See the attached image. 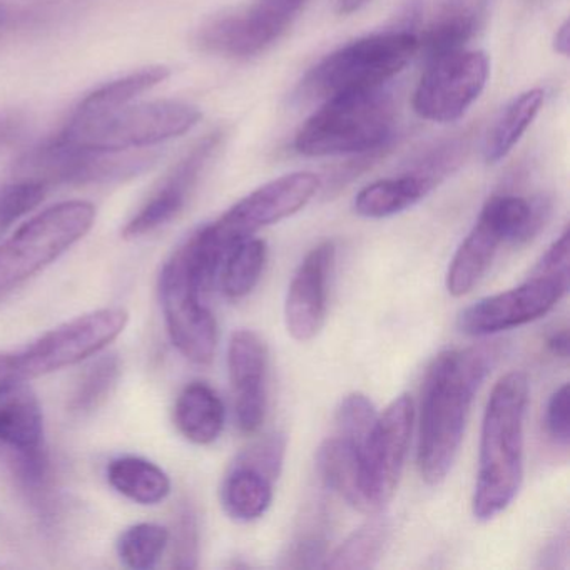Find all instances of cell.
<instances>
[{
  "instance_id": "35",
  "label": "cell",
  "mask_w": 570,
  "mask_h": 570,
  "mask_svg": "<svg viewBox=\"0 0 570 570\" xmlns=\"http://www.w3.org/2000/svg\"><path fill=\"white\" fill-rule=\"evenodd\" d=\"M569 396V383H563L550 395L546 409L547 435L562 449H569L570 442Z\"/></svg>"
},
{
  "instance_id": "20",
  "label": "cell",
  "mask_w": 570,
  "mask_h": 570,
  "mask_svg": "<svg viewBox=\"0 0 570 570\" xmlns=\"http://www.w3.org/2000/svg\"><path fill=\"white\" fill-rule=\"evenodd\" d=\"M225 405L218 393L203 382L183 389L175 405L179 433L195 445H212L225 429Z\"/></svg>"
},
{
  "instance_id": "28",
  "label": "cell",
  "mask_w": 570,
  "mask_h": 570,
  "mask_svg": "<svg viewBox=\"0 0 570 570\" xmlns=\"http://www.w3.org/2000/svg\"><path fill=\"white\" fill-rule=\"evenodd\" d=\"M389 539V522L382 517L370 520L352 533L332 556L326 557V569H370L379 562Z\"/></svg>"
},
{
  "instance_id": "27",
  "label": "cell",
  "mask_w": 570,
  "mask_h": 570,
  "mask_svg": "<svg viewBox=\"0 0 570 570\" xmlns=\"http://www.w3.org/2000/svg\"><path fill=\"white\" fill-rule=\"evenodd\" d=\"M266 258L268 249L263 239L249 238L235 246L219 269L225 295L232 299L248 296L262 279Z\"/></svg>"
},
{
  "instance_id": "19",
  "label": "cell",
  "mask_w": 570,
  "mask_h": 570,
  "mask_svg": "<svg viewBox=\"0 0 570 570\" xmlns=\"http://www.w3.org/2000/svg\"><path fill=\"white\" fill-rule=\"evenodd\" d=\"M316 469L323 483L353 509L373 513L363 490L362 460L355 443L340 435L325 440L316 452Z\"/></svg>"
},
{
  "instance_id": "39",
  "label": "cell",
  "mask_w": 570,
  "mask_h": 570,
  "mask_svg": "<svg viewBox=\"0 0 570 570\" xmlns=\"http://www.w3.org/2000/svg\"><path fill=\"white\" fill-rule=\"evenodd\" d=\"M547 348H549V352L556 355L557 358H569V330L562 328L552 333V335L547 338Z\"/></svg>"
},
{
  "instance_id": "31",
  "label": "cell",
  "mask_w": 570,
  "mask_h": 570,
  "mask_svg": "<svg viewBox=\"0 0 570 570\" xmlns=\"http://www.w3.org/2000/svg\"><path fill=\"white\" fill-rule=\"evenodd\" d=\"M49 188L31 178H18L0 188V233L45 202Z\"/></svg>"
},
{
  "instance_id": "1",
  "label": "cell",
  "mask_w": 570,
  "mask_h": 570,
  "mask_svg": "<svg viewBox=\"0 0 570 570\" xmlns=\"http://www.w3.org/2000/svg\"><path fill=\"white\" fill-rule=\"evenodd\" d=\"M490 366L492 353L483 348L449 350L430 365L422 386L416 450L420 475L429 485H439L452 470L470 406Z\"/></svg>"
},
{
  "instance_id": "25",
  "label": "cell",
  "mask_w": 570,
  "mask_h": 570,
  "mask_svg": "<svg viewBox=\"0 0 570 570\" xmlns=\"http://www.w3.org/2000/svg\"><path fill=\"white\" fill-rule=\"evenodd\" d=\"M169 75L171 72L168 68L156 66V68H146L142 71L125 76V78L116 79V81L108 82V85L89 92L79 102L72 115H98V112L112 111V109L131 105L132 99L161 85L169 78Z\"/></svg>"
},
{
  "instance_id": "34",
  "label": "cell",
  "mask_w": 570,
  "mask_h": 570,
  "mask_svg": "<svg viewBox=\"0 0 570 570\" xmlns=\"http://www.w3.org/2000/svg\"><path fill=\"white\" fill-rule=\"evenodd\" d=\"M286 439L282 433H273L263 440L253 443L248 449L243 450L236 460L255 466L259 472L276 480L282 473L283 462H285Z\"/></svg>"
},
{
  "instance_id": "30",
  "label": "cell",
  "mask_w": 570,
  "mask_h": 570,
  "mask_svg": "<svg viewBox=\"0 0 570 570\" xmlns=\"http://www.w3.org/2000/svg\"><path fill=\"white\" fill-rule=\"evenodd\" d=\"M121 375V360L116 355L102 356L98 362L92 363L72 393V412L91 413L102 405L111 395Z\"/></svg>"
},
{
  "instance_id": "7",
  "label": "cell",
  "mask_w": 570,
  "mask_h": 570,
  "mask_svg": "<svg viewBox=\"0 0 570 570\" xmlns=\"http://www.w3.org/2000/svg\"><path fill=\"white\" fill-rule=\"evenodd\" d=\"M419 52L412 32H380L356 39L326 56L303 82L306 95L330 99L346 92L375 91L395 78Z\"/></svg>"
},
{
  "instance_id": "38",
  "label": "cell",
  "mask_w": 570,
  "mask_h": 570,
  "mask_svg": "<svg viewBox=\"0 0 570 570\" xmlns=\"http://www.w3.org/2000/svg\"><path fill=\"white\" fill-rule=\"evenodd\" d=\"M21 135V122L12 116H0V149L8 148Z\"/></svg>"
},
{
  "instance_id": "36",
  "label": "cell",
  "mask_w": 570,
  "mask_h": 570,
  "mask_svg": "<svg viewBox=\"0 0 570 570\" xmlns=\"http://www.w3.org/2000/svg\"><path fill=\"white\" fill-rule=\"evenodd\" d=\"M198 566V525L195 513L185 510L178 523L176 535L175 567L178 569H195Z\"/></svg>"
},
{
  "instance_id": "23",
  "label": "cell",
  "mask_w": 570,
  "mask_h": 570,
  "mask_svg": "<svg viewBox=\"0 0 570 570\" xmlns=\"http://www.w3.org/2000/svg\"><path fill=\"white\" fill-rule=\"evenodd\" d=\"M106 475L119 495L139 505H158L171 492L168 473L142 456L126 455L112 460Z\"/></svg>"
},
{
  "instance_id": "8",
  "label": "cell",
  "mask_w": 570,
  "mask_h": 570,
  "mask_svg": "<svg viewBox=\"0 0 570 570\" xmlns=\"http://www.w3.org/2000/svg\"><path fill=\"white\" fill-rule=\"evenodd\" d=\"M128 322L126 309L102 308L62 323L26 348L0 353V382H29L98 355Z\"/></svg>"
},
{
  "instance_id": "26",
  "label": "cell",
  "mask_w": 570,
  "mask_h": 570,
  "mask_svg": "<svg viewBox=\"0 0 570 570\" xmlns=\"http://www.w3.org/2000/svg\"><path fill=\"white\" fill-rule=\"evenodd\" d=\"M476 31V14L463 4H452L436 16L435 21L419 38V51L425 52L426 61L465 49Z\"/></svg>"
},
{
  "instance_id": "14",
  "label": "cell",
  "mask_w": 570,
  "mask_h": 570,
  "mask_svg": "<svg viewBox=\"0 0 570 570\" xmlns=\"http://www.w3.org/2000/svg\"><path fill=\"white\" fill-rule=\"evenodd\" d=\"M222 135L213 132L202 139L171 171L163 179L161 185L151 193L139 212L129 219L125 228L126 238H139L149 235L178 218L179 213L188 205L189 196L195 191L206 165L218 149Z\"/></svg>"
},
{
  "instance_id": "10",
  "label": "cell",
  "mask_w": 570,
  "mask_h": 570,
  "mask_svg": "<svg viewBox=\"0 0 570 570\" xmlns=\"http://www.w3.org/2000/svg\"><path fill=\"white\" fill-rule=\"evenodd\" d=\"M206 292L185 242L163 266L159 296L173 345L196 365L212 363L218 346V323L206 306Z\"/></svg>"
},
{
  "instance_id": "29",
  "label": "cell",
  "mask_w": 570,
  "mask_h": 570,
  "mask_svg": "<svg viewBox=\"0 0 570 570\" xmlns=\"http://www.w3.org/2000/svg\"><path fill=\"white\" fill-rule=\"evenodd\" d=\"M169 543V532L159 523L128 527L116 542L119 560L129 569L149 570L158 566Z\"/></svg>"
},
{
  "instance_id": "15",
  "label": "cell",
  "mask_w": 570,
  "mask_h": 570,
  "mask_svg": "<svg viewBox=\"0 0 570 570\" xmlns=\"http://www.w3.org/2000/svg\"><path fill=\"white\" fill-rule=\"evenodd\" d=\"M335 255V243H320L293 275L286 295L285 322L296 342L315 338L325 323L328 282Z\"/></svg>"
},
{
  "instance_id": "4",
  "label": "cell",
  "mask_w": 570,
  "mask_h": 570,
  "mask_svg": "<svg viewBox=\"0 0 570 570\" xmlns=\"http://www.w3.org/2000/svg\"><path fill=\"white\" fill-rule=\"evenodd\" d=\"M395 109L382 89L346 92L325 99L295 138L299 155L309 158L366 155L392 138Z\"/></svg>"
},
{
  "instance_id": "41",
  "label": "cell",
  "mask_w": 570,
  "mask_h": 570,
  "mask_svg": "<svg viewBox=\"0 0 570 570\" xmlns=\"http://www.w3.org/2000/svg\"><path fill=\"white\" fill-rule=\"evenodd\" d=\"M368 2L370 0H338V12L342 16H350L353 12L360 11Z\"/></svg>"
},
{
  "instance_id": "5",
  "label": "cell",
  "mask_w": 570,
  "mask_h": 570,
  "mask_svg": "<svg viewBox=\"0 0 570 570\" xmlns=\"http://www.w3.org/2000/svg\"><path fill=\"white\" fill-rule=\"evenodd\" d=\"M199 119L202 111L188 102H142L98 115H72L58 136L86 151L126 153L186 135Z\"/></svg>"
},
{
  "instance_id": "16",
  "label": "cell",
  "mask_w": 570,
  "mask_h": 570,
  "mask_svg": "<svg viewBox=\"0 0 570 570\" xmlns=\"http://www.w3.org/2000/svg\"><path fill=\"white\" fill-rule=\"evenodd\" d=\"M228 373L235 396V415L243 433H255L265 422L268 348L249 330L232 335L228 345Z\"/></svg>"
},
{
  "instance_id": "21",
  "label": "cell",
  "mask_w": 570,
  "mask_h": 570,
  "mask_svg": "<svg viewBox=\"0 0 570 570\" xmlns=\"http://www.w3.org/2000/svg\"><path fill=\"white\" fill-rule=\"evenodd\" d=\"M436 179L432 175L413 173L399 178L380 179L365 186L355 198L356 215L370 219L390 218L422 202L433 188Z\"/></svg>"
},
{
  "instance_id": "3",
  "label": "cell",
  "mask_w": 570,
  "mask_h": 570,
  "mask_svg": "<svg viewBox=\"0 0 570 570\" xmlns=\"http://www.w3.org/2000/svg\"><path fill=\"white\" fill-rule=\"evenodd\" d=\"M318 189L320 178L313 173L279 176L239 199L218 222L198 229L188 239L203 279L213 286L235 246L305 208Z\"/></svg>"
},
{
  "instance_id": "2",
  "label": "cell",
  "mask_w": 570,
  "mask_h": 570,
  "mask_svg": "<svg viewBox=\"0 0 570 570\" xmlns=\"http://www.w3.org/2000/svg\"><path fill=\"white\" fill-rule=\"evenodd\" d=\"M529 379L510 372L493 386L483 413L473 517L489 522L515 499L523 480V422Z\"/></svg>"
},
{
  "instance_id": "37",
  "label": "cell",
  "mask_w": 570,
  "mask_h": 570,
  "mask_svg": "<svg viewBox=\"0 0 570 570\" xmlns=\"http://www.w3.org/2000/svg\"><path fill=\"white\" fill-rule=\"evenodd\" d=\"M326 540L320 533H305L289 547L286 567H323L326 560Z\"/></svg>"
},
{
  "instance_id": "32",
  "label": "cell",
  "mask_w": 570,
  "mask_h": 570,
  "mask_svg": "<svg viewBox=\"0 0 570 570\" xmlns=\"http://www.w3.org/2000/svg\"><path fill=\"white\" fill-rule=\"evenodd\" d=\"M12 469L21 489L36 505H42L49 492L51 462L46 446L31 450H12Z\"/></svg>"
},
{
  "instance_id": "18",
  "label": "cell",
  "mask_w": 570,
  "mask_h": 570,
  "mask_svg": "<svg viewBox=\"0 0 570 570\" xmlns=\"http://www.w3.org/2000/svg\"><path fill=\"white\" fill-rule=\"evenodd\" d=\"M0 442L11 450L45 446V413L28 382H0Z\"/></svg>"
},
{
  "instance_id": "42",
  "label": "cell",
  "mask_w": 570,
  "mask_h": 570,
  "mask_svg": "<svg viewBox=\"0 0 570 570\" xmlns=\"http://www.w3.org/2000/svg\"><path fill=\"white\" fill-rule=\"evenodd\" d=\"M9 18H11V14H9V9L6 8L4 4H0V28L8 24Z\"/></svg>"
},
{
  "instance_id": "22",
  "label": "cell",
  "mask_w": 570,
  "mask_h": 570,
  "mask_svg": "<svg viewBox=\"0 0 570 570\" xmlns=\"http://www.w3.org/2000/svg\"><path fill=\"white\" fill-rule=\"evenodd\" d=\"M273 483L275 480L255 466L235 459L223 480V509L238 522L262 519L273 502Z\"/></svg>"
},
{
  "instance_id": "13",
  "label": "cell",
  "mask_w": 570,
  "mask_h": 570,
  "mask_svg": "<svg viewBox=\"0 0 570 570\" xmlns=\"http://www.w3.org/2000/svg\"><path fill=\"white\" fill-rule=\"evenodd\" d=\"M306 0H255L243 11L206 24L198 36L205 51L253 58L275 45L302 12Z\"/></svg>"
},
{
  "instance_id": "33",
  "label": "cell",
  "mask_w": 570,
  "mask_h": 570,
  "mask_svg": "<svg viewBox=\"0 0 570 570\" xmlns=\"http://www.w3.org/2000/svg\"><path fill=\"white\" fill-rule=\"evenodd\" d=\"M376 419H379V413L368 396L363 393L346 395L336 410V435L355 443L360 450L366 436L372 432Z\"/></svg>"
},
{
  "instance_id": "6",
  "label": "cell",
  "mask_w": 570,
  "mask_h": 570,
  "mask_svg": "<svg viewBox=\"0 0 570 570\" xmlns=\"http://www.w3.org/2000/svg\"><path fill=\"white\" fill-rule=\"evenodd\" d=\"M569 249L566 229L522 285L466 306L456 322L460 332L470 336L495 335L546 316L569 292Z\"/></svg>"
},
{
  "instance_id": "17",
  "label": "cell",
  "mask_w": 570,
  "mask_h": 570,
  "mask_svg": "<svg viewBox=\"0 0 570 570\" xmlns=\"http://www.w3.org/2000/svg\"><path fill=\"white\" fill-rule=\"evenodd\" d=\"M503 243H507V236L502 223L497 218L492 206L485 203L475 225L450 262L446 273V289L450 295L460 298L472 292L492 265Z\"/></svg>"
},
{
  "instance_id": "12",
  "label": "cell",
  "mask_w": 570,
  "mask_h": 570,
  "mask_svg": "<svg viewBox=\"0 0 570 570\" xmlns=\"http://www.w3.org/2000/svg\"><path fill=\"white\" fill-rule=\"evenodd\" d=\"M415 406L412 396L400 395L379 415L372 432L360 446L363 490L372 512L392 500L405 465Z\"/></svg>"
},
{
  "instance_id": "9",
  "label": "cell",
  "mask_w": 570,
  "mask_h": 570,
  "mask_svg": "<svg viewBox=\"0 0 570 570\" xmlns=\"http://www.w3.org/2000/svg\"><path fill=\"white\" fill-rule=\"evenodd\" d=\"M96 208L88 202L51 206L21 226L0 245V296L48 268L81 242L95 225Z\"/></svg>"
},
{
  "instance_id": "24",
  "label": "cell",
  "mask_w": 570,
  "mask_h": 570,
  "mask_svg": "<svg viewBox=\"0 0 570 570\" xmlns=\"http://www.w3.org/2000/svg\"><path fill=\"white\" fill-rule=\"evenodd\" d=\"M542 89H529L517 96L493 122L483 145V158L489 165L502 161L532 126L543 105Z\"/></svg>"
},
{
  "instance_id": "11",
  "label": "cell",
  "mask_w": 570,
  "mask_h": 570,
  "mask_svg": "<svg viewBox=\"0 0 570 570\" xmlns=\"http://www.w3.org/2000/svg\"><path fill=\"white\" fill-rule=\"evenodd\" d=\"M426 62L413 92V109L425 121H456L485 89L489 58L482 51L460 49Z\"/></svg>"
},
{
  "instance_id": "40",
  "label": "cell",
  "mask_w": 570,
  "mask_h": 570,
  "mask_svg": "<svg viewBox=\"0 0 570 570\" xmlns=\"http://www.w3.org/2000/svg\"><path fill=\"white\" fill-rule=\"evenodd\" d=\"M570 48V29L569 22H563L559 29H557L556 38H553V49L559 52L560 56H569Z\"/></svg>"
}]
</instances>
